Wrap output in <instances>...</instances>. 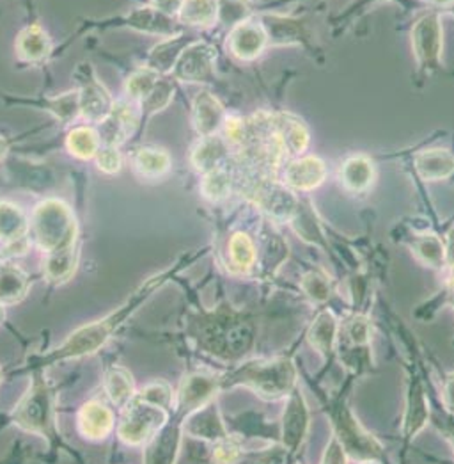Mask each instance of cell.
<instances>
[{"mask_svg": "<svg viewBox=\"0 0 454 464\" xmlns=\"http://www.w3.org/2000/svg\"><path fill=\"white\" fill-rule=\"evenodd\" d=\"M428 421V408L424 401V393L419 382H413L410 386L409 402H407V411H405V420H403V430L407 438H411L417 434Z\"/></svg>", "mask_w": 454, "mask_h": 464, "instance_id": "cell-26", "label": "cell"}, {"mask_svg": "<svg viewBox=\"0 0 454 464\" xmlns=\"http://www.w3.org/2000/svg\"><path fill=\"white\" fill-rule=\"evenodd\" d=\"M27 219L20 207L11 201H0V240L13 244L25 238Z\"/></svg>", "mask_w": 454, "mask_h": 464, "instance_id": "cell-23", "label": "cell"}, {"mask_svg": "<svg viewBox=\"0 0 454 464\" xmlns=\"http://www.w3.org/2000/svg\"><path fill=\"white\" fill-rule=\"evenodd\" d=\"M184 45V40L182 36H171L167 42L156 45L153 48L149 55V68L155 70L156 73H167L175 68L180 53H182Z\"/></svg>", "mask_w": 454, "mask_h": 464, "instance_id": "cell-28", "label": "cell"}, {"mask_svg": "<svg viewBox=\"0 0 454 464\" xmlns=\"http://www.w3.org/2000/svg\"><path fill=\"white\" fill-rule=\"evenodd\" d=\"M444 395H446V404H448V408L454 413V373L453 375H449L448 381H446Z\"/></svg>", "mask_w": 454, "mask_h": 464, "instance_id": "cell-45", "label": "cell"}, {"mask_svg": "<svg viewBox=\"0 0 454 464\" xmlns=\"http://www.w3.org/2000/svg\"><path fill=\"white\" fill-rule=\"evenodd\" d=\"M229 256L238 271H249L256 262V247L249 235L234 233L229 242Z\"/></svg>", "mask_w": 454, "mask_h": 464, "instance_id": "cell-33", "label": "cell"}, {"mask_svg": "<svg viewBox=\"0 0 454 464\" xmlns=\"http://www.w3.org/2000/svg\"><path fill=\"white\" fill-rule=\"evenodd\" d=\"M415 169L426 182H437L449 179L454 173V155L442 148H431L421 151L415 157Z\"/></svg>", "mask_w": 454, "mask_h": 464, "instance_id": "cell-16", "label": "cell"}, {"mask_svg": "<svg viewBox=\"0 0 454 464\" xmlns=\"http://www.w3.org/2000/svg\"><path fill=\"white\" fill-rule=\"evenodd\" d=\"M178 16L190 27H212L219 20V0H184Z\"/></svg>", "mask_w": 454, "mask_h": 464, "instance_id": "cell-22", "label": "cell"}, {"mask_svg": "<svg viewBox=\"0 0 454 464\" xmlns=\"http://www.w3.org/2000/svg\"><path fill=\"white\" fill-rule=\"evenodd\" d=\"M16 420L29 430H43L50 420V401L45 392H34L16 411Z\"/></svg>", "mask_w": 454, "mask_h": 464, "instance_id": "cell-20", "label": "cell"}, {"mask_svg": "<svg viewBox=\"0 0 454 464\" xmlns=\"http://www.w3.org/2000/svg\"><path fill=\"white\" fill-rule=\"evenodd\" d=\"M415 255L426 262L430 267L440 269L446 266V246L442 240L433 233H422L417 235L413 240Z\"/></svg>", "mask_w": 454, "mask_h": 464, "instance_id": "cell-30", "label": "cell"}, {"mask_svg": "<svg viewBox=\"0 0 454 464\" xmlns=\"http://www.w3.org/2000/svg\"><path fill=\"white\" fill-rule=\"evenodd\" d=\"M171 402L144 388L125 404V415L119 425V436L130 445H140L160 432L169 420Z\"/></svg>", "mask_w": 454, "mask_h": 464, "instance_id": "cell-2", "label": "cell"}, {"mask_svg": "<svg viewBox=\"0 0 454 464\" xmlns=\"http://www.w3.org/2000/svg\"><path fill=\"white\" fill-rule=\"evenodd\" d=\"M5 153H7V142L4 138H0V160L5 157Z\"/></svg>", "mask_w": 454, "mask_h": 464, "instance_id": "cell-47", "label": "cell"}, {"mask_svg": "<svg viewBox=\"0 0 454 464\" xmlns=\"http://www.w3.org/2000/svg\"><path fill=\"white\" fill-rule=\"evenodd\" d=\"M194 127L203 138L215 136L224 127L226 116L221 102L208 92H201L194 98Z\"/></svg>", "mask_w": 454, "mask_h": 464, "instance_id": "cell-12", "label": "cell"}, {"mask_svg": "<svg viewBox=\"0 0 454 464\" xmlns=\"http://www.w3.org/2000/svg\"><path fill=\"white\" fill-rule=\"evenodd\" d=\"M346 334H348L350 343H354L355 347L367 345L369 336H371V325H369V321L364 319V317H355V319L348 324Z\"/></svg>", "mask_w": 454, "mask_h": 464, "instance_id": "cell-41", "label": "cell"}, {"mask_svg": "<svg viewBox=\"0 0 454 464\" xmlns=\"http://www.w3.org/2000/svg\"><path fill=\"white\" fill-rule=\"evenodd\" d=\"M160 81V73L155 70H138L132 73V77L127 81V93L137 102H142L147 94L153 92L156 82Z\"/></svg>", "mask_w": 454, "mask_h": 464, "instance_id": "cell-34", "label": "cell"}, {"mask_svg": "<svg viewBox=\"0 0 454 464\" xmlns=\"http://www.w3.org/2000/svg\"><path fill=\"white\" fill-rule=\"evenodd\" d=\"M341 179L345 187L350 190L363 192L369 188L374 180V169L371 160L363 155L348 159L341 169Z\"/></svg>", "mask_w": 454, "mask_h": 464, "instance_id": "cell-24", "label": "cell"}, {"mask_svg": "<svg viewBox=\"0 0 454 464\" xmlns=\"http://www.w3.org/2000/svg\"><path fill=\"white\" fill-rule=\"evenodd\" d=\"M52 52V40L40 25L25 27L16 38V53L22 61H45Z\"/></svg>", "mask_w": 454, "mask_h": 464, "instance_id": "cell-19", "label": "cell"}, {"mask_svg": "<svg viewBox=\"0 0 454 464\" xmlns=\"http://www.w3.org/2000/svg\"><path fill=\"white\" fill-rule=\"evenodd\" d=\"M77 79L80 82L79 88V102H80V116H84L90 121H103L109 112L112 111V100L110 94L105 90V86L96 79L92 73L91 64H82L77 70Z\"/></svg>", "mask_w": 454, "mask_h": 464, "instance_id": "cell-4", "label": "cell"}, {"mask_svg": "<svg viewBox=\"0 0 454 464\" xmlns=\"http://www.w3.org/2000/svg\"><path fill=\"white\" fill-rule=\"evenodd\" d=\"M184 0H151V5L156 7L158 11L169 14V16H178L182 11V5Z\"/></svg>", "mask_w": 454, "mask_h": 464, "instance_id": "cell-44", "label": "cell"}, {"mask_svg": "<svg viewBox=\"0 0 454 464\" xmlns=\"http://www.w3.org/2000/svg\"><path fill=\"white\" fill-rule=\"evenodd\" d=\"M238 454H240L238 445L232 440L226 438L217 443L213 456H215V461H219V463H232L238 459Z\"/></svg>", "mask_w": 454, "mask_h": 464, "instance_id": "cell-42", "label": "cell"}, {"mask_svg": "<svg viewBox=\"0 0 454 464\" xmlns=\"http://www.w3.org/2000/svg\"><path fill=\"white\" fill-rule=\"evenodd\" d=\"M136 169L142 177H164L171 169V157L160 148H140L134 159Z\"/></svg>", "mask_w": 454, "mask_h": 464, "instance_id": "cell-25", "label": "cell"}, {"mask_svg": "<svg viewBox=\"0 0 454 464\" xmlns=\"http://www.w3.org/2000/svg\"><path fill=\"white\" fill-rule=\"evenodd\" d=\"M50 109L53 114L62 121H73L77 116H80V102H79V90L70 93L61 94L53 100H50Z\"/></svg>", "mask_w": 454, "mask_h": 464, "instance_id": "cell-37", "label": "cell"}, {"mask_svg": "<svg viewBox=\"0 0 454 464\" xmlns=\"http://www.w3.org/2000/svg\"><path fill=\"white\" fill-rule=\"evenodd\" d=\"M295 379L297 372L289 360H272L245 367L236 381L249 384L261 397L277 399L295 388Z\"/></svg>", "mask_w": 454, "mask_h": 464, "instance_id": "cell-3", "label": "cell"}, {"mask_svg": "<svg viewBox=\"0 0 454 464\" xmlns=\"http://www.w3.org/2000/svg\"><path fill=\"white\" fill-rule=\"evenodd\" d=\"M105 388L107 395L110 401L118 406H125L134 395H136V386L130 372L123 367H112L107 372L105 377Z\"/></svg>", "mask_w": 454, "mask_h": 464, "instance_id": "cell-27", "label": "cell"}, {"mask_svg": "<svg viewBox=\"0 0 454 464\" xmlns=\"http://www.w3.org/2000/svg\"><path fill=\"white\" fill-rule=\"evenodd\" d=\"M226 142L215 136L203 138V140L192 151V164L201 173H210L221 168V162L226 159Z\"/></svg>", "mask_w": 454, "mask_h": 464, "instance_id": "cell-21", "label": "cell"}, {"mask_svg": "<svg viewBox=\"0 0 454 464\" xmlns=\"http://www.w3.org/2000/svg\"><path fill=\"white\" fill-rule=\"evenodd\" d=\"M0 317H2V306H0Z\"/></svg>", "mask_w": 454, "mask_h": 464, "instance_id": "cell-49", "label": "cell"}, {"mask_svg": "<svg viewBox=\"0 0 454 464\" xmlns=\"http://www.w3.org/2000/svg\"><path fill=\"white\" fill-rule=\"evenodd\" d=\"M94 160H96V168L105 175H116L123 166V159L118 146L101 144L94 155Z\"/></svg>", "mask_w": 454, "mask_h": 464, "instance_id": "cell-38", "label": "cell"}, {"mask_svg": "<svg viewBox=\"0 0 454 464\" xmlns=\"http://www.w3.org/2000/svg\"><path fill=\"white\" fill-rule=\"evenodd\" d=\"M217 50L203 42L183 48L173 72L183 82H208L215 70Z\"/></svg>", "mask_w": 454, "mask_h": 464, "instance_id": "cell-6", "label": "cell"}, {"mask_svg": "<svg viewBox=\"0 0 454 464\" xmlns=\"http://www.w3.org/2000/svg\"><path fill=\"white\" fill-rule=\"evenodd\" d=\"M339 434L341 443L345 450L352 456L361 458H376L380 454L378 443L361 429V425L355 421L352 415H343L339 418Z\"/></svg>", "mask_w": 454, "mask_h": 464, "instance_id": "cell-14", "label": "cell"}, {"mask_svg": "<svg viewBox=\"0 0 454 464\" xmlns=\"http://www.w3.org/2000/svg\"><path fill=\"white\" fill-rule=\"evenodd\" d=\"M118 324V319L110 317L107 321H101L98 324L88 325L84 329H80L79 333H75L68 343L64 345V349L59 353L62 358H70V356H82V354H90L92 351L99 349L103 345V342L109 338V334L114 331V327Z\"/></svg>", "mask_w": 454, "mask_h": 464, "instance_id": "cell-13", "label": "cell"}, {"mask_svg": "<svg viewBox=\"0 0 454 464\" xmlns=\"http://www.w3.org/2000/svg\"><path fill=\"white\" fill-rule=\"evenodd\" d=\"M252 198L275 219H291L297 212V199L286 187L270 180H260L252 187Z\"/></svg>", "mask_w": 454, "mask_h": 464, "instance_id": "cell-8", "label": "cell"}, {"mask_svg": "<svg viewBox=\"0 0 454 464\" xmlns=\"http://www.w3.org/2000/svg\"><path fill=\"white\" fill-rule=\"evenodd\" d=\"M323 463H346V450L343 443L337 440V436H334L332 441L328 443L323 456Z\"/></svg>", "mask_w": 454, "mask_h": 464, "instance_id": "cell-43", "label": "cell"}, {"mask_svg": "<svg viewBox=\"0 0 454 464\" xmlns=\"http://www.w3.org/2000/svg\"><path fill=\"white\" fill-rule=\"evenodd\" d=\"M99 146H101V140L98 136V130H92L90 127H77L66 138L68 151L80 160L92 159L99 150Z\"/></svg>", "mask_w": 454, "mask_h": 464, "instance_id": "cell-29", "label": "cell"}, {"mask_svg": "<svg viewBox=\"0 0 454 464\" xmlns=\"http://www.w3.org/2000/svg\"><path fill=\"white\" fill-rule=\"evenodd\" d=\"M302 288L315 303H325L330 297V283L319 273H307L302 278Z\"/></svg>", "mask_w": 454, "mask_h": 464, "instance_id": "cell-39", "label": "cell"}, {"mask_svg": "<svg viewBox=\"0 0 454 464\" xmlns=\"http://www.w3.org/2000/svg\"><path fill=\"white\" fill-rule=\"evenodd\" d=\"M249 7L243 0H219V18L229 25H238L247 20Z\"/></svg>", "mask_w": 454, "mask_h": 464, "instance_id": "cell-40", "label": "cell"}, {"mask_svg": "<svg viewBox=\"0 0 454 464\" xmlns=\"http://www.w3.org/2000/svg\"><path fill=\"white\" fill-rule=\"evenodd\" d=\"M446 246V264L454 271V228L448 235V244Z\"/></svg>", "mask_w": 454, "mask_h": 464, "instance_id": "cell-46", "label": "cell"}, {"mask_svg": "<svg viewBox=\"0 0 454 464\" xmlns=\"http://www.w3.org/2000/svg\"><path fill=\"white\" fill-rule=\"evenodd\" d=\"M217 381L204 373H194L183 382L180 390V408L183 411H194L203 408L217 392Z\"/></svg>", "mask_w": 454, "mask_h": 464, "instance_id": "cell-17", "label": "cell"}, {"mask_svg": "<svg viewBox=\"0 0 454 464\" xmlns=\"http://www.w3.org/2000/svg\"><path fill=\"white\" fill-rule=\"evenodd\" d=\"M27 292V278L14 266L0 267V304L16 303Z\"/></svg>", "mask_w": 454, "mask_h": 464, "instance_id": "cell-32", "label": "cell"}, {"mask_svg": "<svg viewBox=\"0 0 454 464\" xmlns=\"http://www.w3.org/2000/svg\"><path fill=\"white\" fill-rule=\"evenodd\" d=\"M451 301H453V304H454V279H453V283H451Z\"/></svg>", "mask_w": 454, "mask_h": 464, "instance_id": "cell-48", "label": "cell"}, {"mask_svg": "<svg viewBox=\"0 0 454 464\" xmlns=\"http://www.w3.org/2000/svg\"><path fill=\"white\" fill-rule=\"evenodd\" d=\"M337 334V321L330 312H323L309 329V342L318 349L319 353L328 354L334 347Z\"/></svg>", "mask_w": 454, "mask_h": 464, "instance_id": "cell-31", "label": "cell"}, {"mask_svg": "<svg viewBox=\"0 0 454 464\" xmlns=\"http://www.w3.org/2000/svg\"><path fill=\"white\" fill-rule=\"evenodd\" d=\"M309 429V410L304 401V395L293 388V395L286 406L282 421V440L289 450L300 449Z\"/></svg>", "mask_w": 454, "mask_h": 464, "instance_id": "cell-11", "label": "cell"}, {"mask_svg": "<svg viewBox=\"0 0 454 464\" xmlns=\"http://www.w3.org/2000/svg\"><path fill=\"white\" fill-rule=\"evenodd\" d=\"M413 53L421 66L433 70L440 63L442 53V27L437 14L421 16L411 31Z\"/></svg>", "mask_w": 454, "mask_h": 464, "instance_id": "cell-5", "label": "cell"}, {"mask_svg": "<svg viewBox=\"0 0 454 464\" xmlns=\"http://www.w3.org/2000/svg\"><path fill=\"white\" fill-rule=\"evenodd\" d=\"M33 228L40 247L52 255H77V221L61 199L40 203L33 216Z\"/></svg>", "mask_w": 454, "mask_h": 464, "instance_id": "cell-1", "label": "cell"}, {"mask_svg": "<svg viewBox=\"0 0 454 464\" xmlns=\"http://www.w3.org/2000/svg\"><path fill=\"white\" fill-rule=\"evenodd\" d=\"M125 27H130L138 33H147V34H156V36H176L178 34V25L173 16L158 11L153 5H144V7H136L128 14L123 16L119 22ZM118 24V25H119Z\"/></svg>", "mask_w": 454, "mask_h": 464, "instance_id": "cell-9", "label": "cell"}, {"mask_svg": "<svg viewBox=\"0 0 454 464\" xmlns=\"http://www.w3.org/2000/svg\"><path fill=\"white\" fill-rule=\"evenodd\" d=\"M231 190V177L229 173L217 168L210 173H204L203 180V194L212 199V201H221L224 199Z\"/></svg>", "mask_w": 454, "mask_h": 464, "instance_id": "cell-36", "label": "cell"}, {"mask_svg": "<svg viewBox=\"0 0 454 464\" xmlns=\"http://www.w3.org/2000/svg\"><path fill=\"white\" fill-rule=\"evenodd\" d=\"M112 423H114L112 411L98 401L88 402L80 410L79 429L88 440H103L110 432Z\"/></svg>", "mask_w": 454, "mask_h": 464, "instance_id": "cell-18", "label": "cell"}, {"mask_svg": "<svg viewBox=\"0 0 454 464\" xmlns=\"http://www.w3.org/2000/svg\"><path fill=\"white\" fill-rule=\"evenodd\" d=\"M175 96V86L173 82H169L167 79H162L156 82V86L153 88V92L147 94L140 103H142V109L147 116L162 111L164 107L169 105V102L173 100Z\"/></svg>", "mask_w": 454, "mask_h": 464, "instance_id": "cell-35", "label": "cell"}, {"mask_svg": "<svg viewBox=\"0 0 454 464\" xmlns=\"http://www.w3.org/2000/svg\"><path fill=\"white\" fill-rule=\"evenodd\" d=\"M267 45H269V36L263 25L247 22V20L234 25L229 36V48L232 55L241 61H252L260 57Z\"/></svg>", "mask_w": 454, "mask_h": 464, "instance_id": "cell-10", "label": "cell"}, {"mask_svg": "<svg viewBox=\"0 0 454 464\" xmlns=\"http://www.w3.org/2000/svg\"><path fill=\"white\" fill-rule=\"evenodd\" d=\"M325 180V164L318 157L293 159L286 169V184L297 190H311Z\"/></svg>", "mask_w": 454, "mask_h": 464, "instance_id": "cell-15", "label": "cell"}, {"mask_svg": "<svg viewBox=\"0 0 454 464\" xmlns=\"http://www.w3.org/2000/svg\"><path fill=\"white\" fill-rule=\"evenodd\" d=\"M98 136L105 146H119L128 140L137 125V114L130 103H114L109 116L98 123Z\"/></svg>", "mask_w": 454, "mask_h": 464, "instance_id": "cell-7", "label": "cell"}]
</instances>
